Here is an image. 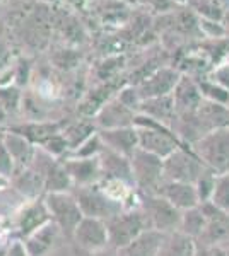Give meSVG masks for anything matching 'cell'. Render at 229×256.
Here are the masks:
<instances>
[{"label": "cell", "mask_w": 229, "mask_h": 256, "mask_svg": "<svg viewBox=\"0 0 229 256\" xmlns=\"http://www.w3.org/2000/svg\"><path fill=\"white\" fill-rule=\"evenodd\" d=\"M4 137H6V128L0 126V144L4 142Z\"/></svg>", "instance_id": "cell-44"}, {"label": "cell", "mask_w": 229, "mask_h": 256, "mask_svg": "<svg viewBox=\"0 0 229 256\" xmlns=\"http://www.w3.org/2000/svg\"><path fill=\"white\" fill-rule=\"evenodd\" d=\"M60 239H64V234L55 222L50 220L48 224L35 230L31 236L23 239V244L29 256H47L50 251H53L58 246Z\"/></svg>", "instance_id": "cell-16"}, {"label": "cell", "mask_w": 229, "mask_h": 256, "mask_svg": "<svg viewBox=\"0 0 229 256\" xmlns=\"http://www.w3.org/2000/svg\"><path fill=\"white\" fill-rule=\"evenodd\" d=\"M45 195L47 193H70L74 183L62 160H55L45 172Z\"/></svg>", "instance_id": "cell-26"}, {"label": "cell", "mask_w": 229, "mask_h": 256, "mask_svg": "<svg viewBox=\"0 0 229 256\" xmlns=\"http://www.w3.org/2000/svg\"><path fill=\"white\" fill-rule=\"evenodd\" d=\"M139 114L149 116L156 122L162 123L166 126H171L176 122V108H174V101L173 96H161V98H151V99H144L140 102Z\"/></svg>", "instance_id": "cell-20"}, {"label": "cell", "mask_w": 229, "mask_h": 256, "mask_svg": "<svg viewBox=\"0 0 229 256\" xmlns=\"http://www.w3.org/2000/svg\"><path fill=\"white\" fill-rule=\"evenodd\" d=\"M162 198L169 202L173 207H176L180 212H186L190 208H195L200 205L195 184L191 183H180V181H164L159 190Z\"/></svg>", "instance_id": "cell-18"}, {"label": "cell", "mask_w": 229, "mask_h": 256, "mask_svg": "<svg viewBox=\"0 0 229 256\" xmlns=\"http://www.w3.org/2000/svg\"><path fill=\"white\" fill-rule=\"evenodd\" d=\"M7 120H9V114L6 113V110H4V106L0 104V126L4 128V125L7 123Z\"/></svg>", "instance_id": "cell-41"}, {"label": "cell", "mask_w": 229, "mask_h": 256, "mask_svg": "<svg viewBox=\"0 0 229 256\" xmlns=\"http://www.w3.org/2000/svg\"><path fill=\"white\" fill-rule=\"evenodd\" d=\"M65 123L67 122H52V120H50V122H43V120H35V122L23 123V125H16V126L12 125L7 128V130L23 135V137L28 138L31 144L41 147L50 137L60 134V132L64 130Z\"/></svg>", "instance_id": "cell-19"}, {"label": "cell", "mask_w": 229, "mask_h": 256, "mask_svg": "<svg viewBox=\"0 0 229 256\" xmlns=\"http://www.w3.org/2000/svg\"><path fill=\"white\" fill-rule=\"evenodd\" d=\"M132 172L135 180V190L142 195H157L164 183V159L137 148L130 158Z\"/></svg>", "instance_id": "cell-2"}, {"label": "cell", "mask_w": 229, "mask_h": 256, "mask_svg": "<svg viewBox=\"0 0 229 256\" xmlns=\"http://www.w3.org/2000/svg\"><path fill=\"white\" fill-rule=\"evenodd\" d=\"M23 101H24V96L16 84L0 86V104L4 106V110L9 114V118L12 114L19 113L21 108H23Z\"/></svg>", "instance_id": "cell-28"}, {"label": "cell", "mask_w": 229, "mask_h": 256, "mask_svg": "<svg viewBox=\"0 0 229 256\" xmlns=\"http://www.w3.org/2000/svg\"><path fill=\"white\" fill-rule=\"evenodd\" d=\"M139 208L145 214L152 230H157V232L162 234H171L180 229L183 212L173 207L161 195H142L140 193Z\"/></svg>", "instance_id": "cell-6"}, {"label": "cell", "mask_w": 229, "mask_h": 256, "mask_svg": "<svg viewBox=\"0 0 229 256\" xmlns=\"http://www.w3.org/2000/svg\"><path fill=\"white\" fill-rule=\"evenodd\" d=\"M103 146L120 156L130 159L139 148V134L135 126L113 128V130H98Z\"/></svg>", "instance_id": "cell-14"}, {"label": "cell", "mask_w": 229, "mask_h": 256, "mask_svg": "<svg viewBox=\"0 0 229 256\" xmlns=\"http://www.w3.org/2000/svg\"><path fill=\"white\" fill-rule=\"evenodd\" d=\"M72 254L74 256H116V251L108 248L105 251H96V253H87V251H81L77 248H72Z\"/></svg>", "instance_id": "cell-39"}, {"label": "cell", "mask_w": 229, "mask_h": 256, "mask_svg": "<svg viewBox=\"0 0 229 256\" xmlns=\"http://www.w3.org/2000/svg\"><path fill=\"white\" fill-rule=\"evenodd\" d=\"M217 176L212 169L207 168L205 171L202 172L200 178L195 181V190H197V195L200 204H207V202L212 200V195H214L215 190V183H217Z\"/></svg>", "instance_id": "cell-30"}, {"label": "cell", "mask_w": 229, "mask_h": 256, "mask_svg": "<svg viewBox=\"0 0 229 256\" xmlns=\"http://www.w3.org/2000/svg\"><path fill=\"white\" fill-rule=\"evenodd\" d=\"M210 202L224 212H229V172L217 176V183H215Z\"/></svg>", "instance_id": "cell-32"}, {"label": "cell", "mask_w": 229, "mask_h": 256, "mask_svg": "<svg viewBox=\"0 0 229 256\" xmlns=\"http://www.w3.org/2000/svg\"><path fill=\"white\" fill-rule=\"evenodd\" d=\"M210 80H214L215 84L222 86L224 89L229 90V64L220 65V67L215 68L210 76Z\"/></svg>", "instance_id": "cell-36"}, {"label": "cell", "mask_w": 229, "mask_h": 256, "mask_svg": "<svg viewBox=\"0 0 229 256\" xmlns=\"http://www.w3.org/2000/svg\"><path fill=\"white\" fill-rule=\"evenodd\" d=\"M174 2H178V4H185V2H188V0H174Z\"/></svg>", "instance_id": "cell-46"}, {"label": "cell", "mask_w": 229, "mask_h": 256, "mask_svg": "<svg viewBox=\"0 0 229 256\" xmlns=\"http://www.w3.org/2000/svg\"><path fill=\"white\" fill-rule=\"evenodd\" d=\"M2 144L6 146L7 150H9L11 158L14 159L16 166H18V171L31 166L33 159H35V154H36L35 144H31L28 138H24L23 135L16 134V132L7 130V128H6V137H4Z\"/></svg>", "instance_id": "cell-22"}, {"label": "cell", "mask_w": 229, "mask_h": 256, "mask_svg": "<svg viewBox=\"0 0 229 256\" xmlns=\"http://www.w3.org/2000/svg\"><path fill=\"white\" fill-rule=\"evenodd\" d=\"M202 212L205 214L207 227L197 241L198 246H222L229 238V212L215 207L212 202L200 204Z\"/></svg>", "instance_id": "cell-9"}, {"label": "cell", "mask_w": 229, "mask_h": 256, "mask_svg": "<svg viewBox=\"0 0 229 256\" xmlns=\"http://www.w3.org/2000/svg\"><path fill=\"white\" fill-rule=\"evenodd\" d=\"M207 166L195 154L193 147H181L164 159V180L195 184Z\"/></svg>", "instance_id": "cell-7"}, {"label": "cell", "mask_w": 229, "mask_h": 256, "mask_svg": "<svg viewBox=\"0 0 229 256\" xmlns=\"http://www.w3.org/2000/svg\"><path fill=\"white\" fill-rule=\"evenodd\" d=\"M195 256H227L222 246H198Z\"/></svg>", "instance_id": "cell-37"}, {"label": "cell", "mask_w": 229, "mask_h": 256, "mask_svg": "<svg viewBox=\"0 0 229 256\" xmlns=\"http://www.w3.org/2000/svg\"><path fill=\"white\" fill-rule=\"evenodd\" d=\"M12 186L19 195H23L28 202L38 200L45 193V178L36 172L33 168L19 169L11 180Z\"/></svg>", "instance_id": "cell-21"}, {"label": "cell", "mask_w": 229, "mask_h": 256, "mask_svg": "<svg viewBox=\"0 0 229 256\" xmlns=\"http://www.w3.org/2000/svg\"><path fill=\"white\" fill-rule=\"evenodd\" d=\"M101 150H103V142H101V138H99L98 132H96L93 137H89L82 146H79L76 150L70 152L67 158H70V159H94L101 154Z\"/></svg>", "instance_id": "cell-31"}, {"label": "cell", "mask_w": 229, "mask_h": 256, "mask_svg": "<svg viewBox=\"0 0 229 256\" xmlns=\"http://www.w3.org/2000/svg\"><path fill=\"white\" fill-rule=\"evenodd\" d=\"M197 82H198V89H200L203 101L229 106V90L227 89H224L222 86L215 84V82L210 79H203V80H197Z\"/></svg>", "instance_id": "cell-29"}, {"label": "cell", "mask_w": 229, "mask_h": 256, "mask_svg": "<svg viewBox=\"0 0 229 256\" xmlns=\"http://www.w3.org/2000/svg\"><path fill=\"white\" fill-rule=\"evenodd\" d=\"M72 195L76 196L79 207H81L84 217L99 218V220H110L116 214L125 210L123 204L113 200L108 193L98 184H91V186H81L74 188Z\"/></svg>", "instance_id": "cell-4"}, {"label": "cell", "mask_w": 229, "mask_h": 256, "mask_svg": "<svg viewBox=\"0 0 229 256\" xmlns=\"http://www.w3.org/2000/svg\"><path fill=\"white\" fill-rule=\"evenodd\" d=\"M205 227H207V218L205 214L202 212L200 205L195 208H190L186 212L181 214V222H180V229L183 234L190 236L191 239L198 241L200 236L205 232Z\"/></svg>", "instance_id": "cell-27"}, {"label": "cell", "mask_w": 229, "mask_h": 256, "mask_svg": "<svg viewBox=\"0 0 229 256\" xmlns=\"http://www.w3.org/2000/svg\"><path fill=\"white\" fill-rule=\"evenodd\" d=\"M6 256H29V254L23 244V241H14V242H11L9 251H7Z\"/></svg>", "instance_id": "cell-38"}, {"label": "cell", "mask_w": 229, "mask_h": 256, "mask_svg": "<svg viewBox=\"0 0 229 256\" xmlns=\"http://www.w3.org/2000/svg\"><path fill=\"white\" fill-rule=\"evenodd\" d=\"M98 159H99V166H101L103 180H116L128 184V186L135 188V180H134V172H132L130 159L125 158V156L116 154V152L110 150L105 146H103V150L98 156Z\"/></svg>", "instance_id": "cell-12"}, {"label": "cell", "mask_w": 229, "mask_h": 256, "mask_svg": "<svg viewBox=\"0 0 229 256\" xmlns=\"http://www.w3.org/2000/svg\"><path fill=\"white\" fill-rule=\"evenodd\" d=\"M7 58H9V48H7L4 38H0V64H6Z\"/></svg>", "instance_id": "cell-40"}, {"label": "cell", "mask_w": 229, "mask_h": 256, "mask_svg": "<svg viewBox=\"0 0 229 256\" xmlns=\"http://www.w3.org/2000/svg\"><path fill=\"white\" fill-rule=\"evenodd\" d=\"M79 60H81V56H79L77 50H72V48H62L52 56V62L55 64V67H58L60 70L76 68L79 65Z\"/></svg>", "instance_id": "cell-33"}, {"label": "cell", "mask_w": 229, "mask_h": 256, "mask_svg": "<svg viewBox=\"0 0 229 256\" xmlns=\"http://www.w3.org/2000/svg\"><path fill=\"white\" fill-rule=\"evenodd\" d=\"M122 102L123 106H127L128 110L135 111L139 113V108H140V102H142V98H140V92L137 89V86H132V84H127L125 88H122L118 90V94L115 96Z\"/></svg>", "instance_id": "cell-34"}, {"label": "cell", "mask_w": 229, "mask_h": 256, "mask_svg": "<svg viewBox=\"0 0 229 256\" xmlns=\"http://www.w3.org/2000/svg\"><path fill=\"white\" fill-rule=\"evenodd\" d=\"M18 171V166H16L14 159L11 158L9 150L6 148L4 144H0V176L7 178V180H12V176Z\"/></svg>", "instance_id": "cell-35"}, {"label": "cell", "mask_w": 229, "mask_h": 256, "mask_svg": "<svg viewBox=\"0 0 229 256\" xmlns=\"http://www.w3.org/2000/svg\"><path fill=\"white\" fill-rule=\"evenodd\" d=\"M106 227L108 238H110V248L115 251L123 250L125 246L135 241L145 230H151L147 217L139 207L122 210L115 217H111L110 220H106Z\"/></svg>", "instance_id": "cell-1"}, {"label": "cell", "mask_w": 229, "mask_h": 256, "mask_svg": "<svg viewBox=\"0 0 229 256\" xmlns=\"http://www.w3.org/2000/svg\"><path fill=\"white\" fill-rule=\"evenodd\" d=\"M193 150L215 174L229 172V126L207 134L195 144Z\"/></svg>", "instance_id": "cell-5"}, {"label": "cell", "mask_w": 229, "mask_h": 256, "mask_svg": "<svg viewBox=\"0 0 229 256\" xmlns=\"http://www.w3.org/2000/svg\"><path fill=\"white\" fill-rule=\"evenodd\" d=\"M70 244H72V248L87 251V253L108 250L110 248V238H108L106 222L99 220V218L84 217L79 222Z\"/></svg>", "instance_id": "cell-8"}, {"label": "cell", "mask_w": 229, "mask_h": 256, "mask_svg": "<svg viewBox=\"0 0 229 256\" xmlns=\"http://www.w3.org/2000/svg\"><path fill=\"white\" fill-rule=\"evenodd\" d=\"M65 169H67L70 180L74 183V188L81 186H91V184H98L103 180L101 166H99V159H64Z\"/></svg>", "instance_id": "cell-17"}, {"label": "cell", "mask_w": 229, "mask_h": 256, "mask_svg": "<svg viewBox=\"0 0 229 256\" xmlns=\"http://www.w3.org/2000/svg\"><path fill=\"white\" fill-rule=\"evenodd\" d=\"M171 96H173L174 108H176L178 116L195 113L203 102L200 89H198V82L195 79H191L190 76H183V74Z\"/></svg>", "instance_id": "cell-15"}, {"label": "cell", "mask_w": 229, "mask_h": 256, "mask_svg": "<svg viewBox=\"0 0 229 256\" xmlns=\"http://www.w3.org/2000/svg\"><path fill=\"white\" fill-rule=\"evenodd\" d=\"M181 77V72L173 67H159L156 72H152L147 79H144L137 86L140 92V98L151 99V98H161L173 94L174 88H176L178 80Z\"/></svg>", "instance_id": "cell-10"}, {"label": "cell", "mask_w": 229, "mask_h": 256, "mask_svg": "<svg viewBox=\"0 0 229 256\" xmlns=\"http://www.w3.org/2000/svg\"><path fill=\"white\" fill-rule=\"evenodd\" d=\"M135 111L123 106L116 98L110 99L101 110L96 113L94 123L98 130H113V128L135 126Z\"/></svg>", "instance_id": "cell-13"}, {"label": "cell", "mask_w": 229, "mask_h": 256, "mask_svg": "<svg viewBox=\"0 0 229 256\" xmlns=\"http://www.w3.org/2000/svg\"><path fill=\"white\" fill-rule=\"evenodd\" d=\"M222 248H224V251H226V254L229 256V238L226 239V242L222 244Z\"/></svg>", "instance_id": "cell-45"}, {"label": "cell", "mask_w": 229, "mask_h": 256, "mask_svg": "<svg viewBox=\"0 0 229 256\" xmlns=\"http://www.w3.org/2000/svg\"><path fill=\"white\" fill-rule=\"evenodd\" d=\"M11 184V181L7 180V178H4V176H0V190H4L6 186H9Z\"/></svg>", "instance_id": "cell-43"}, {"label": "cell", "mask_w": 229, "mask_h": 256, "mask_svg": "<svg viewBox=\"0 0 229 256\" xmlns=\"http://www.w3.org/2000/svg\"><path fill=\"white\" fill-rule=\"evenodd\" d=\"M45 204L50 212L52 220L62 230L65 241H72L74 232H76L79 222L84 218L81 207H79L76 196L70 193H47L45 195Z\"/></svg>", "instance_id": "cell-3"}, {"label": "cell", "mask_w": 229, "mask_h": 256, "mask_svg": "<svg viewBox=\"0 0 229 256\" xmlns=\"http://www.w3.org/2000/svg\"><path fill=\"white\" fill-rule=\"evenodd\" d=\"M164 238L166 234L157 230H145L128 246L116 251V256H159Z\"/></svg>", "instance_id": "cell-23"}, {"label": "cell", "mask_w": 229, "mask_h": 256, "mask_svg": "<svg viewBox=\"0 0 229 256\" xmlns=\"http://www.w3.org/2000/svg\"><path fill=\"white\" fill-rule=\"evenodd\" d=\"M9 246H11V242H2V241H0V256H6L7 254V251H9Z\"/></svg>", "instance_id": "cell-42"}, {"label": "cell", "mask_w": 229, "mask_h": 256, "mask_svg": "<svg viewBox=\"0 0 229 256\" xmlns=\"http://www.w3.org/2000/svg\"><path fill=\"white\" fill-rule=\"evenodd\" d=\"M195 253L197 241L183 234L181 230H174L171 234H166L159 256H195Z\"/></svg>", "instance_id": "cell-25"}, {"label": "cell", "mask_w": 229, "mask_h": 256, "mask_svg": "<svg viewBox=\"0 0 229 256\" xmlns=\"http://www.w3.org/2000/svg\"><path fill=\"white\" fill-rule=\"evenodd\" d=\"M50 220H52V217H50V212L43 198L31 200L16 216V230H18L21 239H26L35 230H38L40 227L48 224Z\"/></svg>", "instance_id": "cell-11"}, {"label": "cell", "mask_w": 229, "mask_h": 256, "mask_svg": "<svg viewBox=\"0 0 229 256\" xmlns=\"http://www.w3.org/2000/svg\"><path fill=\"white\" fill-rule=\"evenodd\" d=\"M98 132L96 128V123H94V118H81V120H76V122H67L62 130V135L65 137L69 144V148L70 152H74L79 146L86 142L89 137Z\"/></svg>", "instance_id": "cell-24"}]
</instances>
